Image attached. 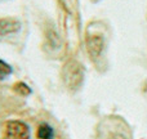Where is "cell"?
<instances>
[{
  "label": "cell",
  "instance_id": "8992f818",
  "mask_svg": "<svg viewBox=\"0 0 147 139\" xmlns=\"http://www.w3.org/2000/svg\"><path fill=\"white\" fill-rule=\"evenodd\" d=\"M38 138L39 139H54V132L53 129H52L51 125L45 124V122H43V124H40V126L38 128Z\"/></svg>",
  "mask_w": 147,
  "mask_h": 139
},
{
  "label": "cell",
  "instance_id": "3957f363",
  "mask_svg": "<svg viewBox=\"0 0 147 139\" xmlns=\"http://www.w3.org/2000/svg\"><path fill=\"white\" fill-rule=\"evenodd\" d=\"M30 129L23 121L12 120L5 124L4 139H28Z\"/></svg>",
  "mask_w": 147,
  "mask_h": 139
},
{
  "label": "cell",
  "instance_id": "ba28073f",
  "mask_svg": "<svg viewBox=\"0 0 147 139\" xmlns=\"http://www.w3.org/2000/svg\"><path fill=\"white\" fill-rule=\"evenodd\" d=\"M12 73V67L7 63V62L0 59V80H4Z\"/></svg>",
  "mask_w": 147,
  "mask_h": 139
},
{
  "label": "cell",
  "instance_id": "6da1fadb",
  "mask_svg": "<svg viewBox=\"0 0 147 139\" xmlns=\"http://www.w3.org/2000/svg\"><path fill=\"white\" fill-rule=\"evenodd\" d=\"M98 139H130L127 122L116 116L105 119L98 125Z\"/></svg>",
  "mask_w": 147,
  "mask_h": 139
},
{
  "label": "cell",
  "instance_id": "7a4b0ae2",
  "mask_svg": "<svg viewBox=\"0 0 147 139\" xmlns=\"http://www.w3.org/2000/svg\"><path fill=\"white\" fill-rule=\"evenodd\" d=\"M84 79V71L83 67L79 62L76 61H69L63 66L62 70V80L65 85L71 90H76L80 88L81 83Z\"/></svg>",
  "mask_w": 147,
  "mask_h": 139
},
{
  "label": "cell",
  "instance_id": "52a82bcc",
  "mask_svg": "<svg viewBox=\"0 0 147 139\" xmlns=\"http://www.w3.org/2000/svg\"><path fill=\"white\" fill-rule=\"evenodd\" d=\"M13 89H14L16 93L20 94V95H22V97H26V95H28V94H31V89L28 88V85H27V84H25V83L14 84Z\"/></svg>",
  "mask_w": 147,
  "mask_h": 139
},
{
  "label": "cell",
  "instance_id": "277c9868",
  "mask_svg": "<svg viewBox=\"0 0 147 139\" xmlns=\"http://www.w3.org/2000/svg\"><path fill=\"white\" fill-rule=\"evenodd\" d=\"M86 44H88L86 45L88 52L93 59H97L102 56V52H103V48H105V43H103L102 36H99V35L89 36L88 40H86Z\"/></svg>",
  "mask_w": 147,
  "mask_h": 139
},
{
  "label": "cell",
  "instance_id": "5b68a950",
  "mask_svg": "<svg viewBox=\"0 0 147 139\" xmlns=\"http://www.w3.org/2000/svg\"><path fill=\"white\" fill-rule=\"evenodd\" d=\"M20 22L14 18H0V36H7L18 32Z\"/></svg>",
  "mask_w": 147,
  "mask_h": 139
}]
</instances>
